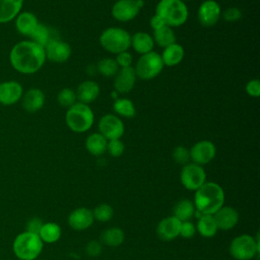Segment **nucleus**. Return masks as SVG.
Masks as SVG:
<instances>
[{
    "label": "nucleus",
    "instance_id": "obj_24",
    "mask_svg": "<svg viewBox=\"0 0 260 260\" xmlns=\"http://www.w3.org/2000/svg\"><path fill=\"white\" fill-rule=\"evenodd\" d=\"M131 46L135 52L140 55H144L153 50L154 41L147 32L138 31L131 36Z\"/></svg>",
    "mask_w": 260,
    "mask_h": 260
},
{
    "label": "nucleus",
    "instance_id": "obj_7",
    "mask_svg": "<svg viewBox=\"0 0 260 260\" xmlns=\"http://www.w3.org/2000/svg\"><path fill=\"white\" fill-rule=\"evenodd\" d=\"M230 254L236 260H251L259 254V239L243 234L236 237L230 245Z\"/></svg>",
    "mask_w": 260,
    "mask_h": 260
},
{
    "label": "nucleus",
    "instance_id": "obj_3",
    "mask_svg": "<svg viewBox=\"0 0 260 260\" xmlns=\"http://www.w3.org/2000/svg\"><path fill=\"white\" fill-rule=\"evenodd\" d=\"M44 243L38 234L24 231L12 243V251L19 260H36L42 253Z\"/></svg>",
    "mask_w": 260,
    "mask_h": 260
},
{
    "label": "nucleus",
    "instance_id": "obj_1",
    "mask_svg": "<svg viewBox=\"0 0 260 260\" xmlns=\"http://www.w3.org/2000/svg\"><path fill=\"white\" fill-rule=\"evenodd\" d=\"M9 61L17 72L34 74L45 64V49L30 40L20 41L11 48Z\"/></svg>",
    "mask_w": 260,
    "mask_h": 260
},
{
    "label": "nucleus",
    "instance_id": "obj_39",
    "mask_svg": "<svg viewBox=\"0 0 260 260\" xmlns=\"http://www.w3.org/2000/svg\"><path fill=\"white\" fill-rule=\"evenodd\" d=\"M195 233H196V226L193 222H191L190 220L182 221L181 229H180L181 237H183L184 239H191L194 237Z\"/></svg>",
    "mask_w": 260,
    "mask_h": 260
},
{
    "label": "nucleus",
    "instance_id": "obj_46",
    "mask_svg": "<svg viewBox=\"0 0 260 260\" xmlns=\"http://www.w3.org/2000/svg\"><path fill=\"white\" fill-rule=\"evenodd\" d=\"M182 1H186V0H182ZM188 1V0H187Z\"/></svg>",
    "mask_w": 260,
    "mask_h": 260
},
{
    "label": "nucleus",
    "instance_id": "obj_41",
    "mask_svg": "<svg viewBox=\"0 0 260 260\" xmlns=\"http://www.w3.org/2000/svg\"><path fill=\"white\" fill-rule=\"evenodd\" d=\"M246 91L252 98H258L260 95V81L258 79H251L246 84Z\"/></svg>",
    "mask_w": 260,
    "mask_h": 260
},
{
    "label": "nucleus",
    "instance_id": "obj_22",
    "mask_svg": "<svg viewBox=\"0 0 260 260\" xmlns=\"http://www.w3.org/2000/svg\"><path fill=\"white\" fill-rule=\"evenodd\" d=\"M38 24L39 20L37 16L29 11L20 12L15 17V28L22 36L29 37Z\"/></svg>",
    "mask_w": 260,
    "mask_h": 260
},
{
    "label": "nucleus",
    "instance_id": "obj_34",
    "mask_svg": "<svg viewBox=\"0 0 260 260\" xmlns=\"http://www.w3.org/2000/svg\"><path fill=\"white\" fill-rule=\"evenodd\" d=\"M98 71L106 77H112L119 71V66L115 59L104 58L98 63Z\"/></svg>",
    "mask_w": 260,
    "mask_h": 260
},
{
    "label": "nucleus",
    "instance_id": "obj_20",
    "mask_svg": "<svg viewBox=\"0 0 260 260\" xmlns=\"http://www.w3.org/2000/svg\"><path fill=\"white\" fill-rule=\"evenodd\" d=\"M23 109L28 113H36L40 111L45 104V93L40 88H29L23 92L21 98Z\"/></svg>",
    "mask_w": 260,
    "mask_h": 260
},
{
    "label": "nucleus",
    "instance_id": "obj_36",
    "mask_svg": "<svg viewBox=\"0 0 260 260\" xmlns=\"http://www.w3.org/2000/svg\"><path fill=\"white\" fill-rule=\"evenodd\" d=\"M76 93L71 88L65 87L57 94V102L63 108H69L76 103Z\"/></svg>",
    "mask_w": 260,
    "mask_h": 260
},
{
    "label": "nucleus",
    "instance_id": "obj_27",
    "mask_svg": "<svg viewBox=\"0 0 260 260\" xmlns=\"http://www.w3.org/2000/svg\"><path fill=\"white\" fill-rule=\"evenodd\" d=\"M195 226L196 231L204 238H212L218 231L215 220L210 214H202L199 216Z\"/></svg>",
    "mask_w": 260,
    "mask_h": 260
},
{
    "label": "nucleus",
    "instance_id": "obj_32",
    "mask_svg": "<svg viewBox=\"0 0 260 260\" xmlns=\"http://www.w3.org/2000/svg\"><path fill=\"white\" fill-rule=\"evenodd\" d=\"M113 109L119 116H122L125 118H133L136 115L134 104L132 103L131 100L126 98L116 99L113 105Z\"/></svg>",
    "mask_w": 260,
    "mask_h": 260
},
{
    "label": "nucleus",
    "instance_id": "obj_40",
    "mask_svg": "<svg viewBox=\"0 0 260 260\" xmlns=\"http://www.w3.org/2000/svg\"><path fill=\"white\" fill-rule=\"evenodd\" d=\"M222 17L228 22H235L241 19L242 11L237 7H229L222 12Z\"/></svg>",
    "mask_w": 260,
    "mask_h": 260
},
{
    "label": "nucleus",
    "instance_id": "obj_18",
    "mask_svg": "<svg viewBox=\"0 0 260 260\" xmlns=\"http://www.w3.org/2000/svg\"><path fill=\"white\" fill-rule=\"evenodd\" d=\"M215 223L218 230L221 231H230L239 221V213L238 211L231 206H222L220 207L214 214H212Z\"/></svg>",
    "mask_w": 260,
    "mask_h": 260
},
{
    "label": "nucleus",
    "instance_id": "obj_38",
    "mask_svg": "<svg viewBox=\"0 0 260 260\" xmlns=\"http://www.w3.org/2000/svg\"><path fill=\"white\" fill-rule=\"evenodd\" d=\"M173 158L177 164L180 165H186L190 160V153L189 149H187L185 146H177L173 151Z\"/></svg>",
    "mask_w": 260,
    "mask_h": 260
},
{
    "label": "nucleus",
    "instance_id": "obj_13",
    "mask_svg": "<svg viewBox=\"0 0 260 260\" xmlns=\"http://www.w3.org/2000/svg\"><path fill=\"white\" fill-rule=\"evenodd\" d=\"M44 49L46 59L53 63H64L71 56L70 45L57 39H51Z\"/></svg>",
    "mask_w": 260,
    "mask_h": 260
},
{
    "label": "nucleus",
    "instance_id": "obj_21",
    "mask_svg": "<svg viewBox=\"0 0 260 260\" xmlns=\"http://www.w3.org/2000/svg\"><path fill=\"white\" fill-rule=\"evenodd\" d=\"M76 100L79 103L88 105L96 100L100 94V86L93 80H85L81 82L76 91Z\"/></svg>",
    "mask_w": 260,
    "mask_h": 260
},
{
    "label": "nucleus",
    "instance_id": "obj_45",
    "mask_svg": "<svg viewBox=\"0 0 260 260\" xmlns=\"http://www.w3.org/2000/svg\"><path fill=\"white\" fill-rule=\"evenodd\" d=\"M164 25H166V23L164 22V20L158 16V15H156V14H154L151 18H150V26H151V28L154 30V29H157V28H159V27H161V26H164Z\"/></svg>",
    "mask_w": 260,
    "mask_h": 260
},
{
    "label": "nucleus",
    "instance_id": "obj_26",
    "mask_svg": "<svg viewBox=\"0 0 260 260\" xmlns=\"http://www.w3.org/2000/svg\"><path fill=\"white\" fill-rule=\"evenodd\" d=\"M107 144L108 140L101 133H91L85 140L86 150L95 156L102 155L107 151Z\"/></svg>",
    "mask_w": 260,
    "mask_h": 260
},
{
    "label": "nucleus",
    "instance_id": "obj_2",
    "mask_svg": "<svg viewBox=\"0 0 260 260\" xmlns=\"http://www.w3.org/2000/svg\"><path fill=\"white\" fill-rule=\"evenodd\" d=\"M194 206L202 214H214L224 203V191L215 182H205L195 191Z\"/></svg>",
    "mask_w": 260,
    "mask_h": 260
},
{
    "label": "nucleus",
    "instance_id": "obj_15",
    "mask_svg": "<svg viewBox=\"0 0 260 260\" xmlns=\"http://www.w3.org/2000/svg\"><path fill=\"white\" fill-rule=\"evenodd\" d=\"M23 94L22 85L15 80H7L0 83V104L12 106L17 104Z\"/></svg>",
    "mask_w": 260,
    "mask_h": 260
},
{
    "label": "nucleus",
    "instance_id": "obj_29",
    "mask_svg": "<svg viewBox=\"0 0 260 260\" xmlns=\"http://www.w3.org/2000/svg\"><path fill=\"white\" fill-rule=\"evenodd\" d=\"M152 39L154 43L161 48H166L176 43V35L172 27L168 25H164L157 29H154Z\"/></svg>",
    "mask_w": 260,
    "mask_h": 260
},
{
    "label": "nucleus",
    "instance_id": "obj_28",
    "mask_svg": "<svg viewBox=\"0 0 260 260\" xmlns=\"http://www.w3.org/2000/svg\"><path fill=\"white\" fill-rule=\"evenodd\" d=\"M62 231L61 228L58 223L56 222H44L40 232H39V237L43 241V243H48V244H53L57 242L60 237H61Z\"/></svg>",
    "mask_w": 260,
    "mask_h": 260
},
{
    "label": "nucleus",
    "instance_id": "obj_30",
    "mask_svg": "<svg viewBox=\"0 0 260 260\" xmlns=\"http://www.w3.org/2000/svg\"><path fill=\"white\" fill-rule=\"evenodd\" d=\"M195 206L189 199H182L174 206V216L180 221H187L195 214Z\"/></svg>",
    "mask_w": 260,
    "mask_h": 260
},
{
    "label": "nucleus",
    "instance_id": "obj_8",
    "mask_svg": "<svg viewBox=\"0 0 260 260\" xmlns=\"http://www.w3.org/2000/svg\"><path fill=\"white\" fill-rule=\"evenodd\" d=\"M161 57L158 53L151 51L141 55L134 68L136 76L142 80H150L156 77L164 68Z\"/></svg>",
    "mask_w": 260,
    "mask_h": 260
},
{
    "label": "nucleus",
    "instance_id": "obj_33",
    "mask_svg": "<svg viewBox=\"0 0 260 260\" xmlns=\"http://www.w3.org/2000/svg\"><path fill=\"white\" fill-rule=\"evenodd\" d=\"M29 38H30V41H32L36 44L42 46L43 48H45V46L52 39L50 37V29H49V27L46 26L43 23H40V22L37 25V27L35 28V30L32 31V34L29 36Z\"/></svg>",
    "mask_w": 260,
    "mask_h": 260
},
{
    "label": "nucleus",
    "instance_id": "obj_16",
    "mask_svg": "<svg viewBox=\"0 0 260 260\" xmlns=\"http://www.w3.org/2000/svg\"><path fill=\"white\" fill-rule=\"evenodd\" d=\"M181 223L177 217L174 215L162 218L156 228V234L160 240L173 241L180 236Z\"/></svg>",
    "mask_w": 260,
    "mask_h": 260
},
{
    "label": "nucleus",
    "instance_id": "obj_10",
    "mask_svg": "<svg viewBox=\"0 0 260 260\" xmlns=\"http://www.w3.org/2000/svg\"><path fill=\"white\" fill-rule=\"evenodd\" d=\"M143 7V0H118L112 7V16L121 22L134 19Z\"/></svg>",
    "mask_w": 260,
    "mask_h": 260
},
{
    "label": "nucleus",
    "instance_id": "obj_12",
    "mask_svg": "<svg viewBox=\"0 0 260 260\" xmlns=\"http://www.w3.org/2000/svg\"><path fill=\"white\" fill-rule=\"evenodd\" d=\"M189 153L192 162L203 166L210 162L214 158L216 154V147L209 140H201L196 142L191 147Z\"/></svg>",
    "mask_w": 260,
    "mask_h": 260
},
{
    "label": "nucleus",
    "instance_id": "obj_9",
    "mask_svg": "<svg viewBox=\"0 0 260 260\" xmlns=\"http://www.w3.org/2000/svg\"><path fill=\"white\" fill-rule=\"evenodd\" d=\"M180 179L182 185L187 190L196 191L206 182V173L202 166L194 162H188L182 168Z\"/></svg>",
    "mask_w": 260,
    "mask_h": 260
},
{
    "label": "nucleus",
    "instance_id": "obj_17",
    "mask_svg": "<svg viewBox=\"0 0 260 260\" xmlns=\"http://www.w3.org/2000/svg\"><path fill=\"white\" fill-rule=\"evenodd\" d=\"M136 73L133 67H125L119 69L114 79L115 90L119 93H127L132 90L136 81Z\"/></svg>",
    "mask_w": 260,
    "mask_h": 260
},
{
    "label": "nucleus",
    "instance_id": "obj_14",
    "mask_svg": "<svg viewBox=\"0 0 260 260\" xmlns=\"http://www.w3.org/2000/svg\"><path fill=\"white\" fill-rule=\"evenodd\" d=\"M198 20L201 25L209 27L214 25L221 16V9L215 0H205L198 8Z\"/></svg>",
    "mask_w": 260,
    "mask_h": 260
},
{
    "label": "nucleus",
    "instance_id": "obj_37",
    "mask_svg": "<svg viewBox=\"0 0 260 260\" xmlns=\"http://www.w3.org/2000/svg\"><path fill=\"white\" fill-rule=\"evenodd\" d=\"M124 150H125V145L120 139H114V140L108 141L107 151L111 156L119 157L123 154Z\"/></svg>",
    "mask_w": 260,
    "mask_h": 260
},
{
    "label": "nucleus",
    "instance_id": "obj_5",
    "mask_svg": "<svg viewBox=\"0 0 260 260\" xmlns=\"http://www.w3.org/2000/svg\"><path fill=\"white\" fill-rule=\"evenodd\" d=\"M65 122L71 131L83 133L93 125L94 115L88 105L76 102L68 108L65 114Z\"/></svg>",
    "mask_w": 260,
    "mask_h": 260
},
{
    "label": "nucleus",
    "instance_id": "obj_19",
    "mask_svg": "<svg viewBox=\"0 0 260 260\" xmlns=\"http://www.w3.org/2000/svg\"><path fill=\"white\" fill-rule=\"evenodd\" d=\"M92 211L86 207L74 209L68 216V224L75 231H84L93 222Z\"/></svg>",
    "mask_w": 260,
    "mask_h": 260
},
{
    "label": "nucleus",
    "instance_id": "obj_42",
    "mask_svg": "<svg viewBox=\"0 0 260 260\" xmlns=\"http://www.w3.org/2000/svg\"><path fill=\"white\" fill-rule=\"evenodd\" d=\"M115 60H116L118 66L121 68L130 67L131 63H132V56L128 51H125V52L117 54V57Z\"/></svg>",
    "mask_w": 260,
    "mask_h": 260
},
{
    "label": "nucleus",
    "instance_id": "obj_43",
    "mask_svg": "<svg viewBox=\"0 0 260 260\" xmlns=\"http://www.w3.org/2000/svg\"><path fill=\"white\" fill-rule=\"evenodd\" d=\"M85 251L89 256H99L102 253V245L98 241H91L86 245Z\"/></svg>",
    "mask_w": 260,
    "mask_h": 260
},
{
    "label": "nucleus",
    "instance_id": "obj_25",
    "mask_svg": "<svg viewBox=\"0 0 260 260\" xmlns=\"http://www.w3.org/2000/svg\"><path fill=\"white\" fill-rule=\"evenodd\" d=\"M185 51L184 48L178 44L174 43L166 48H164L162 54L160 55L164 65L166 66H176L180 64L184 58Z\"/></svg>",
    "mask_w": 260,
    "mask_h": 260
},
{
    "label": "nucleus",
    "instance_id": "obj_6",
    "mask_svg": "<svg viewBox=\"0 0 260 260\" xmlns=\"http://www.w3.org/2000/svg\"><path fill=\"white\" fill-rule=\"evenodd\" d=\"M100 43L106 51L117 55L130 48L131 36L121 27H108L102 32Z\"/></svg>",
    "mask_w": 260,
    "mask_h": 260
},
{
    "label": "nucleus",
    "instance_id": "obj_23",
    "mask_svg": "<svg viewBox=\"0 0 260 260\" xmlns=\"http://www.w3.org/2000/svg\"><path fill=\"white\" fill-rule=\"evenodd\" d=\"M23 0H0V23L15 19L21 12Z\"/></svg>",
    "mask_w": 260,
    "mask_h": 260
},
{
    "label": "nucleus",
    "instance_id": "obj_44",
    "mask_svg": "<svg viewBox=\"0 0 260 260\" xmlns=\"http://www.w3.org/2000/svg\"><path fill=\"white\" fill-rule=\"evenodd\" d=\"M43 221L41 218L39 217H34V218H30L28 221H27V224H26V231L27 232H30V233H35V234H39L42 225H43Z\"/></svg>",
    "mask_w": 260,
    "mask_h": 260
},
{
    "label": "nucleus",
    "instance_id": "obj_4",
    "mask_svg": "<svg viewBox=\"0 0 260 260\" xmlns=\"http://www.w3.org/2000/svg\"><path fill=\"white\" fill-rule=\"evenodd\" d=\"M158 15L166 25L170 27L180 26L188 19V8L182 0H160L155 7Z\"/></svg>",
    "mask_w": 260,
    "mask_h": 260
},
{
    "label": "nucleus",
    "instance_id": "obj_11",
    "mask_svg": "<svg viewBox=\"0 0 260 260\" xmlns=\"http://www.w3.org/2000/svg\"><path fill=\"white\" fill-rule=\"evenodd\" d=\"M99 130L108 141L114 139H120L125 131L123 121L116 115L107 114L104 115L99 121Z\"/></svg>",
    "mask_w": 260,
    "mask_h": 260
},
{
    "label": "nucleus",
    "instance_id": "obj_31",
    "mask_svg": "<svg viewBox=\"0 0 260 260\" xmlns=\"http://www.w3.org/2000/svg\"><path fill=\"white\" fill-rule=\"evenodd\" d=\"M125 239L124 232L120 228H109L105 230L101 235V240L103 244L109 247H118L120 246Z\"/></svg>",
    "mask_w": 260,
    "mask_h": 260
},
{
    "label": "nucleus",
    "instance_id": "obj_35",
    "mask_svg": "<svg viewBox=\"0 0 260 260\" xmlns=\"http://www.w3.org/2000/svg\"><path fill=\"white\" fill-rule=\"evenodd\" d=\"M93 218L101 221V222H106L109 221L113 215H114V209L111 205L107 203H102L98 205L93 210H92Z\"/></svg>",
    "mask_w": 260,
    "mask_h": 260
}]
</instances>
